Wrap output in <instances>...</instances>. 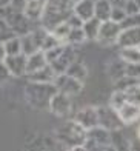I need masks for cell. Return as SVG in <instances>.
Wrapping results in <instances>:
<instances>
[{
  "label": "cell",
  "mask_w": 140,
  "mask_h": 151,
  "mask_svg": "<svg viewBox=\"0 0 140 151\" xmlns=\"http://www.w3.org/2000/svg\"><path fill=\"white\" fill-rule=\"evenodd\" d=\"M120 31H122V28L117 22L103 20L100 23V29H99V34H97L95 40L102 46H111L117 42V37H118V34H120Z\"/></svg>",
  "instance_id": "obj_6"
},
{
  "label": "cell",
  "mask_w": 140,
  "mask_h": 151,
  "mask_svg": "<svg viewBox=\"0 0 140 151\" xmlns=\"http://www.w3.org/2000/svg\"><path fill=\"white\" fill-rule=\"evenodd\" d=\"M5 45H3V42H0V60H3L5 59Z\"/></svg>",
  "instance_id": "obj_37"
},
{
  "label": "cell",
  "mask_w": 140,
  "mask_h": 151,
  "mask_svg": "<svg viewBox=\"0 0 140 151\" xmlns=\"http://www.w3.org/2000/svg\"><path fill=\"white\" fill-rule=\"evenodd\" d=\"M82 147L85 151L113 148L111 147V131H108L106 128H103L100 125H95L93 128L86 129V137Z\"/></svg>",
  "instance_id": "obj_4"
},
{
  "label": "cell",
  "mask_w": 140,
  "mask_h": 151,
  "mask_svg": "<svg viewBox=\"0 0 140 151\" xmlns=\"http://www.w3.org/2000/svg\"><path fill=\"white\" fill-rule=\"evenodd\" d=\"M75 59H77L75 48L73 45L65 43L63 50H62V52H60V56L55 59V60H52L50 65L52 66V70L55 71V74H63L66 71V68L71 65Z\"/></svg>",
  "instance_id": "obj_9"
},
{
  "label": "cell",
  "mask_w": 140,
  "mask_h": 151,
  "mask_svg": "<svg viewBox=\"0 0 140 151\" xmlns=\"http://www.w3.org/2000/svg\"><path fill=\"white\" fill-rule=\"evenodd\" d=\"M69 29H71V28L66 25V22H62V23H59L57 26H54V28L51 29V32H52V36L57 39L59 42L65 43V39H66V36H68Z\"/></svg>",
  "instance_id": "obj_26"
},
{
  "label": "cell",
  "mask_w": 140,
  "mask_h": 151,
  "mask_svg": "<svg viewBox=\"0 0 140 151\" xmlns=\"http://www.w3.org/2000/svg\"><path fill=\"white\" fill-rule=\"evenodd\" d=\"M100 23H102V20H99L97 17H91L83 22L82 29L85 32L86 40H95L97 34H99V29H100Z\"/></svg>",
  "instance_id": "obj_18"
},
{
  "label": "cell",
  "mask_w": 140,
  "mask_h": 151,
  "mask_svg": "<svg viewBox=\"0 0 140 151\" xmlns=\"http://www.w3.org/2000/svg\"><path fill=\"white\" fill-rule=\"evenodd\" d=\"M111 3L108 0H97L94 2V17H97L99 20H109V14H111Z\"/></svg>",
  "instance_id": "obj_21"
},
{
  "label": "cell",
  "mask_w": 140,
  "mask_h": 151,
  "mask_svg": "<svg viewBox=\"0 0 140 151\" xmlns=\"http://www.w3.org/2000/svg\"><path fill=\"white\" fill-rule=\"evenodd\" d=\"M125 102H126V99H125V93L122 90H116L113 93V96H111V102H109V105L113 106L114 109H118Z\"/></svg>",
  "instance_id": "obj_28"
},
{
  "label": "cell",
  "mask_w": 140,
  "mask_h": 151,
  "mask_svg": "<svg viewBox=\"0 0 140 151\" xmlns=\"http://www.w3.org/2000/svg\"><path fill=\"white\" fill-rule=\"evenodd\" d=\"M77 2H80V0H73V3H77Z\"/></svg>",
  "instance_id": "obj_41"
},
{
  "label": "cell",
  "mask_w": 140,
  "mask_h": 151,
  "mask_svg": "<svg viewBox=\"0 0 140 151\" xmlns=\"http://www.w3.org/2000/svg\"><path fill=\"white\" fill-rule=\"evenodd\" d=\"M14 36H16V34H14V31L11 29L8 22L0 16V42H6V40H9Z\"/></svg>",
  "instance_id": "obj_27"
},
{
  "label": "cell",
  "mask_w": 140,
  "mask_h": 151,
  "mask_svg": "<svg viewBox=\"0 0 140 151\" xmlns=\"http://www.w3.org/2000/svg\"><path fill=\"white\" fill-rule=\"evenodd\" d=\"M73 12L85 22V20L94 17V2L93 0H80V2L74 3Z\"/></svg>",
  "instance_id": "obj_17"
},
{
  "label": "cell",
  "mask_w": 140,
  "mask_h": 151,
  "mask_svg": "<svg viewBox=\"0 0 140 151\" xmlns=\"http://www.w3.org/2000/svg\"><path fill=\"white\" fill-rule=\"evenodd\" d=\"M28 76V80L29 82H40V83H52L54 79H55V71L52 70V66L48 63L45 65L43 68H40V70L34 71L31 74H26Z\"/></svg>",
  "instance_id": "obj_15"
},
{
  "label": "cell",
  "mask_w": 140,
  "mask_h": 151,
  "mask_svg": "<svg viewBox=\"0 0 140 151\" xmlns=\"http://www.w3.org/2000/svg\"><path fill=\"white\" fill-rule=\"evenodd\" d=\"M73 0H46L40 25L48 31H51L54 26L65 22L66 17L73 12Z\"/></svg>",
  "instance_id": "obj_1"
},
{
  "label": "cell",
  "mask_w": 140,
  "mask_h": 151,
  "mask_svg": "<svg viewBox=\"0 0 140 151\" xmlns=\"http://www.w3.org/2000/svg\"><path fill=\"white\" fill-rule=\"evenodd\" d=\"M123 93H125L126 102H131V104H136V105L140 106V82L136 83V85H132V86H129V88H126Z\"/></svg>",
  "instance_id": "obj_25"
},
{
  "label": "cell",
  "mask_w": 140,
  "mask_h": 151,
  "mask_svg": "<svg viewBox=\"0 0 140 151\" xmlns=\"http://www.w3.org/2000/svg\"><path fill=\"white\" fill-rule=\"evenodd\" d=\"M20 45H22V52L25 54V56H29V54L40 50L37 42H36V39H34V36H32V32H28V34L20 37Z\"/></svg>",
  "instance_id": "obj_22"
},
{
  "label": "cell",
  "mask_w": 140,
  "mask_h": 151,
  "mask_svg": "<svg viewBox=\"0 0 140 151\" xmlns=\"http://www.w3.org/2000/svg\"><path fill=\"white\" fill-rule=\"evenodd\" d=\"M52 83H54V86H55V90H57V91L65 93L68 96H71V97H73V96H77L82 91V88H83V82L71 77V76H68L66 73L57 74Z\"/></svg>",
  "instance_id": "obj_7"
},
{
  "label": "cell",
  "mask_w": 140,
  "mask_h": 151,
  "mask_svg": "<svg viewBox=\"0 0 140 151\" xmlns=\"http://www.w3.org/2000/svg\"><path fill=\"white\" fill-rule=\"evenodd\" d=\"M118 25H120L122 29L132 28V26H140V12L139 14H134V16H126Z\"/></svg>",
  "instance_id": "obj_29"
},
{
  "label": "cell",
  "mask_w": 140,
  "mask_h": 151,
  "mask_svg": "<svg viewBox=\"0 0 140 151\" xmlns=\"http://www.w3.org/2000/svg\"><path fill=\"white\" fill-rule=\"evenodd\" d=\"M116 111L118 113V116H120V119L125 125L132 123L134 120H137L140 117V106L136 105V104H131V102H125V104L118 109H116Z\"/></svg>",
  "instance_id": "obj_14"
},
{
  "label": "cell",
  "mask_w": 140,
  "mask_h": 151,
  "mask_svg": "<svg viewBox=\"0 0 140 151\" xmlns=\"http://www.w3.org/2000/svg\"><path fill=\"white\" fill-rule=\"evenodd\" d=\"M139 48H140V45H139Z\"/></svg>",
  "instance_id": "obj_44"
},
{
  "label": "cell",
  "mask_w": 140,
  "mask_h": 151,
  "mask_svg": "<svg viewBox=\"0 0 140 151\" xmlns=\"http://www.w3.org/2000/svg\"><path fill=\"white\" fill-rule=\"evenodd\" d=\"M54 136L62 145H65L66 148L71 150H83V142L86 137V129L82 128L77 122L71 120L68 123L60 125L54 131Z\"/></svg>",
  "instance_id": "obj_2"
},
{
  "label": "cell",
  "mask_w": 140,
  "mask_h": 151,
  "mask_svg": "<svg viewBox=\"0 0 140 151\" xmlns=\"http://www.w3.org/2000/svg\"><path fill=\"white\" fill-rule=\"evenodd\" d=\"M65 73H66L68 76H71V77H74V79H77V80H80V82H83V80L86 79V76H88L86 66L83 65L82 62H79V60H74L73 63L66 68Z\"/></svg>",
  "instance_id": "obj_20"
},
{
  "label": "cell",
  "mask_w": 140,
  "mask_h": 151,
  "mask_svg": "<svg viewBox=\"0 0 140 151\" xmlns=\"http://www.w3.org/2000/svg\"><path fill=\"white\" fill-rule=\"evenodd\" d=\"M57 91L54 83H40V82H29L25 88L26 100L36 109L48 108L52 94Z\"/></svg>",
  "instance_id": "obj_3"
},
{
  "label": "cell",
  "mask_w": 140,
  "mask_h": 151,
  "mask_svg": "<svg viewBox=\"0 0 140 151\" xmlns=\"http://www.w3.org/2000/svg\"><path fill=\"white\" fill-rule=\"evenodd\" d=\"M26 57L23 52L19 54H12V56H5L3 63L8 68V71L14 77H22L26 76Z\"/></svg>",
  "instance_id": "obj_10"
},
{
  "label": "cell",
  "mask_w": 140,
  "mask_h": 151,
  "mask_svg": "<svg viewBox=\"0 0 140 151\" xmlns=\"http://www.w3.org/2000/svg\"><path fill=\"white\" fill-rule=\"evenodd\" d=\"M137 133H139V137H140V127H139V129H137Z\"/></svg>",
  "instance_id": "obj_40"
},
{
  "label": "cell",
  "mask_w": 140,
  "mask_h": 151,
  "mask_svg": "<svg viewBox=\"0 0 140 151\" xmlns=\"http://www.w3.org/2000/svg\"><path fill=\"white\" fill-rule=\"evenodd\" d=\"M125 17H126V12H125V9H123V8H118V6H113V8H111L109 20H113V22L120 23Z\"/></svg>",
  "instance_id": "obj_32"
},
{
  "label": "cell",
  "mask_w": 140,
  "mask_h": 151,
  "mask_svg": "<svg viewBox=\"0 0 140 151\" xmlns=\"http://www.w3.org/2000/svg\"><path fill=\"white\" fill-rule=\"evenodd\" d=\"M45 65H48L45 52L42 50L32 52L26 57V74H31L34 71H37V70H40V68H43Z\"/></svg>",
  "instance_id": "obj_16"
},
{
  "label": "cell",
  "mask_w": 140,
  "mask_h": 151,
  "mask_svg": "<svg viewBox=\"0 0 140 151\" xmlns=\"http://www.w3.org/2000/svg\"><path fill=\"white\" fill-rule=\"evenodd\" d=\"M93 2H97V0H93Z\"/></svg>",
  "instance_id": "obj_42"
},
{
  "label": "cell",
  "mask_w": 140,
  "mask_h": 151,
  "mask_svg": "<svg viewBox=\"0 0 140 151\" xmlns=\"http://www.w3.org/2000/svg\"><path fill=\"white\" fill-rule=\"evenodd\" d=\"M125 63H140V48L139 46H125L118 52Z\"/></svg>",
  "instance_id": "obj_19"
},
{
  "label": "cell",
  "mask_w": 140,
  "mask_h": 151,
  "mask_svg": "<svg viewBox=\"0 0 140 151\" xmlns=\"http://www.w3.org/2000/svg\"><path fill=\"white\" fill-rule=\"evenodd\" d=\"M45 2L46 0H26L23 14L32 22L40 23L42 14H43V9H45Z\"/></svg>",
  "instance_id": "obj_13"
},
{
  "label": "cell",
  "mask_w": 140,
  "mask_h": 151,
  "mask_svg": "<svg viewBox=\"0 0 140 151\" xmlns=\"http://www.w3.org/2000/svg\"><path fill=\"white\" fill-rule=\"evenodd\" d=\"M0 62H3V60H0Z\"/></svg>",
  "instance_id": "obj_43"
},
{
  "label": "cell",
  "mask_w": 140,
  "mask_h": 151,
  "mask_svg": "<svg viewBox=\"0 0 140 151\" xmlns=\"http://www.w3.org/2000/svg\"><path fill=\"white\" fill-rule=\"evenodd\" d=\"M123 9H125V12H126V16H134V14H139L140 12V8L137 6V3L134 2V0H126Z\"/></svg>",
  "instance_id": "obj_34"
},
{
  "label": "cell",
  "mask_w": 140,
  "mask_h": 151,
  "mask_svg": "<svg viewBox=\"0 0 140 151\" xmlns=\"http://www.w3.org/2000/svg\"><path fill=\"white\" fill-rule=\"evenodd\" d=\"M63 46H65V43H60V45H57V46L51 48V50L43 51V52H45V57H46V60H48V63H51L52 60H55V59L60 56V52H62V50H63Z\"/></svg>",
  "instance_id": "obj_30"
},
{
  "label": "cell",
  "mask_w": 140,
  "mask_h": 151,
  "mask_svg": "<svg viewBox=\"0 0 140 151\" xmlns=\"http://www.w3.org/2000/svg\"><path fill=\"white\" fill-rule=\"evenodd\" d=\"M25 5H26V0H11L9 2V6L16 11H23Z\"/></svg>",
  "instance_id": "obj_36"
},
{
  "label": "cell",
  "mask_w": 140,
  "mask_h": 151,
  "mask_svg": "<svg viewBox=\"0 0 140 151\" xmlns=\"http://www.w3.org/2000/svg\"><path fill=\"white\" fill-rule=\"evenodd\" d=\"M9 77H11V74H9V71H8V68L5 66L3 62H0V86L5 85L6 82H8Z\"/></svg>",
  "instance_id": "obj_35"
},
{
  "label": "cell",
  "mask_w": 140,
  "mask_h": 151,
  "mask_svg": "<svg viewBox=\"0 0 140 151\" xmlns=\"http://www.w3.org/2000/svg\"><path fill=\"white\" fill-rule=\"evenodd\" d=\"M134 2L137 3V6H139V8H140V0H134Z\"/></svg>",
  "instance_id": "obj_39"
},
{
  "label": "cell",
  "mask_w": 140,
  "mask_h": 151,
  "mask_svg": "<svg viewBox=\"0 0 140 151\" xmlns=\"http://www.w3.org/2000/svg\"><path fill=\"white\" fill-rule=\"evenodd\" d=\"M51 111L59 116V117H66V116L71 113V108H73V102H71V96H68L65 93H60V91H55L52 94V97L50 100V106Z\"/></svg>",
  "instance_id": "obj_8"
},
{
  "label": "cell",
  "mask_w": 140,
  "mask_h": 151,
  "mask_svg": "<svg viewBox=\"0 0 140 151\" xmlns=\"http://www.w3.org/2000/svg\"><path fill=\"white\" fill-rule=\"evenodd\" d=\"M3 45H5V54H6V56H12V54H19V52H22L20 37H17V36H14V37H11L9 40L3 42Z\"/></svg>",
  "instance_id": "obj_24"
},
{
  "label": "cell",
  "mask_w": 140,
  "mask_h": 151,
  "mask_svg": "<svg viewBox=\"0 0 140 151\" xmlns=\"http://www.w3.org/2000/svg\"><path fill=\"white\" fill-rule=\"evenodd\" d=\"M117 46H139L140 45V26H132V28H125L120 31L117 37Z\"/></svg>",
  "instance_id": "obj_12"
},
{
  "label": "cell",
  "mask_w": 140,
  "mask_h": 151,
  "mask_svg": "<svg viewBox=\"0 0 140 151\" xmlns=\"http://www.w3.org/2000/svg\"><path fill=\"white\" fill-rule=\"evenodd\" d=\"M11 0H0V8H5V6H9Z\"/></svg>",
  "instance_id": "obj_38"
},
{
  "label": "cell",
  "mask_w": 140,
  "mask_h": 151,
  "mask_svg": "<svg viewBox=\"0 0 140 151\" xmlns=\"http://www.w3.org/2000/svg\"><path fill=\"white\" fill-rule=\"evenodd\" d=\"M85 40H86V37H85V32H83L82 28H71L69 32H68V36H66V39H65V43L75 46L79 43H83Z\"/></svg>",
  "instance_id": "obj_23"
},
{
  "label": "cell",
  "mask_w": 140,
  "mask_h": 151,
  "mask_svg": "<svg viewBox=\"0 0 140 151\" xmlns=\"http://www.w3.org/2000/svg\"><path fill=\"white\" fill-rule=\"evenodd\" d=\"M97 119H99V125L106 128L108 131H114V129H122L125 123L122 122L120 116L113 106H100L97 108Z\"/></svg>",
  "instance_id": "obj_5"
},
{
  "label": "cell",
  "mask_w": 140,
  "mask_h": 151,
  "mask_svg": "<svg viewBox=\"0 0 140 151\" xmlns=\"http://www.w3.org/2000/svg\"><path fill=\"white\" fill-rule=\"evenodd\" d=\"M66 25L69 26V28H82V25H83V20L79 17V16H75L74 12H71L68 17H66Z\"/></svg>",
  "instance_id": "obj_33"
},
{
  "label": "cell",
  "mask_w": 140,
  "mask_h": 151,
  "mask_svg": "<svg viewBox=\"0 0 140 151\" xmlns=\"http://www.w3.org/2000/svg\"><path fill=\"white\" fill-rule=\"evenodd\" d=\"M74 122H77L82 128L89 129L95 125H99V119H97V108L94 106H85L80 111H77L74 116Z\"/></svg>",
  "instance_id": "obj_11"
},
{
  "label": "cell",
  "mask_w": 140,
  "mask_h": 151,
  "mask_svg": "<svg viewBox=\"0 0 140 151\" xmlns=\"http://www.w3.org/2000/svg\"><path fill=\"white\" fill-rule=\"evenodd\" d=\"M125 76L140 80V63H126L125 65Z\"/></svg>",
  "instance_id": "obj_31"
}]
</instances>
